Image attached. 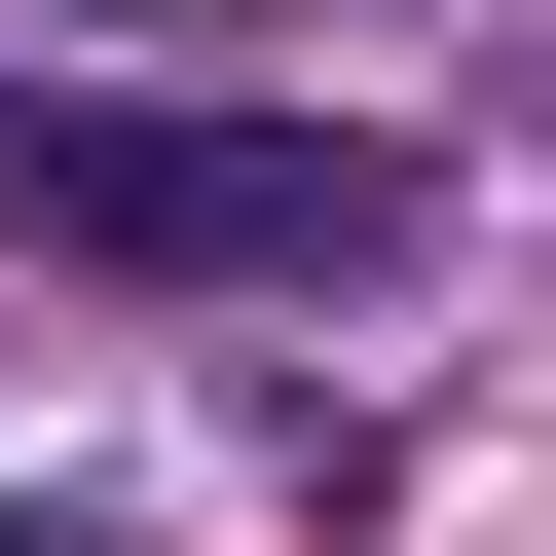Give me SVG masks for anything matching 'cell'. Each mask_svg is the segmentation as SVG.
<instances>
[{
	"instance_id": "obj_1",
	"label": "cell",
	"mask_w": 556,
	"mask_h": 556,
	"mask_svg": "<svg viewBox=\"0 0 556 556\" xmlns=\"http://www.w3.org/2000/svg\"><path fill=\"white\" fill-rule=\"evenodd\" d=\"M445 186L371 112H223V75H0V260H112V298H371Z\"/></svg>"
},
{
	"instance_id": "obj_2",
	"label": "cell",
	"mask_w": 556,
	"mask_h": 556,
	"mask_svg": "<svg viewBox=\"0 0 556 556\" xmlns=\"http://www.w3.org/2000/svg\"><path fill=\"white\" fill-rule=\"evenodd\" d=\"M75 38H260V0H38V75H75Z\"/></svg>"
}]
</instances>
